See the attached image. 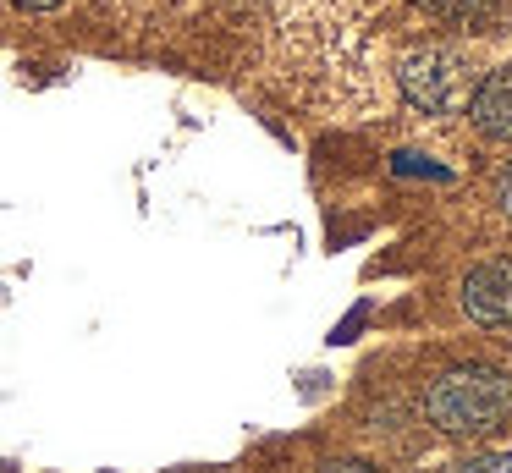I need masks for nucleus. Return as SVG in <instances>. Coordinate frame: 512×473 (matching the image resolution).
I'll list each match as a JSON object with an SVG mask.
<instances>
[{"mask_svg":"<svg viewBox=\"0 0 512 473\" xmlns=\"http://www.w3.org/2000/svg\"><path fill=\"white\" fill-rule=\"evenodd\" d=\"M490 204H496V215L512 226V160H501L496 176H490Z\"/></svg>","mask_w":512,"mask_h":473,"instance_id":"6","label":"nucleus"},{"mask_svg":"<svg viewBox=\"0 0 512 473\" xmlns=\"http://www.w3.org/2000/svg\"><path fill=\"white\" fill-rule=\"evenodd\" d=\"M424 413L441 435H490L501 418H512V374L490 369V363L446 369L424 396Z\"/></svg>","mask_w":512,"mask_h":473,"instance_id":"1","label":"nucleus"},{"mask_svg":"<svg viewBox=\"0 0 512 473\" xmlns=\"http://www.w3.org/2000/svg\"><path fill=\"white\" fill-rule=\"evenodd\" d=\"M419 6L441 22H463V28H485L501 17V0H419Z\"/></svg>","mask_w":512,"mask_h":473,"instance_id":"5","label":"nucleus"},{"mask_svg":"<svg viewBox=\"0 0 512 473\" xmlns=\"http://www.w3.org/2000/svg\"><path fill=\"white\" fill-rule=\"evenodd\" d=\"M468 121L479 138L512 143V61H501L496 72H485L468 94Z\"/></svg>","mask_w":512,"mask_h":473,"instance_id":"4","label":"nucleus"},{"mask_svg":"<svg viewBox=\"0 0 512 473\" xmlns=\"http://www.w3.org/2000/svg\"><path fill=\"white\" fill-rule=\"evenodd\" d=\"M501 330H507V352H512V325H501Z\"/></svg>","mask_w":512,"mask_h":473,"instance_id":"10","label":"nucleus"},{"mask_svg":"<svg viewBox=\"0 0 512 473\" xmlns=\"http://www.w3.org/2000/svg\"><path fill=\"white\" fill-rule=\"evenodd\" d=\"M474 83L479 77L468 72L463 50H452V44H413L397 61V88L419 116H457V110H468Z\"/></svg>","mask_w":512,"mask_h":473,"instance_id":"2","label":"nucleus"},{"mask_svg":"<svg viewBox=\"0 0 512 473\" xmlns=\"http://www.w3.org/2000/svg\"><path fill=\"white\" fill-rule=\"evenodd\" d=\"M325 473H375V468H369V462H331Z\"/></svg>","mask_w":512,"mask_h":473,"instance_id":"8","label":"nucleus"},{"mask_svg":"<svg viewBox=\"0 0 512 473\" xmlns=\"http://www.w3.org/2000/svg\"><path fill=\"white\" fill-rule=\"evenodd\" d=\"M457 303H463V314L474 319V325H490V330L512 325V259L474 264V270L463 275Z\"/></svg>","mask_w":512,"mask_h":473,"instance_id":"3","label":"nucleus"},{"mask_svg":"<svg viewBox=\"0 0 512 473\" xmlns=\"http://www.w3.org/2000/svg\"><path fill=\"white\" fill-rule=\"evenodd\" d=\"M12 6H23V11H50V6H61V0H12Z\"/></svg>","mask_w":512,"mask_h":473,"instance_id":"9","label":"nucleus"},{"mask_svg":"<svg viewBox=\"0 0 512 473\" xmlns=\"http://www.w3.org/2000/svg\"><path fill=\"white\" fill-rule=\"evenodd\" d=\"M512 462L507 457H479V462H463V473H507Z\"/></svg>","mask_w":512,"mask_h":473,"instance_id":"7","label":"nucleus"}]
</instances>
